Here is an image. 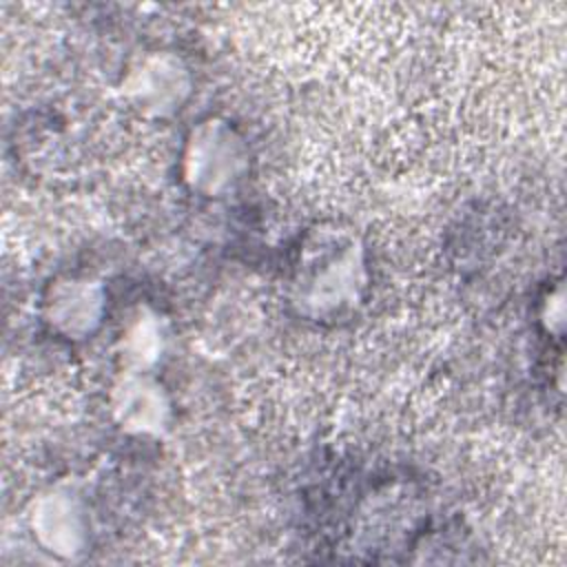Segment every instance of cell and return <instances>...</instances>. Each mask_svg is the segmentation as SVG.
Wrapping results in <instances>:
<instances>
[{
  "instance_id": "obj_1",
  "label": "cell",
  "mask_w": 567,
  "mask_h": 567,
  "mask_svg": "<svg viewBox=\"0 0 567 567\" xmlns=\"http://www.w3.org/2000/svg\"><path fill=\"white\" fill-rule=\"evenodd\" d=\"M363 239L346 224L321 221L303 233L288 275V299L308 321L352 315L368 290Z\"/></svg>"
},
{
  "instance_id": "obj_2",
  "label": "cell",
  "mask_w": 567,
  "mask_h": 567,
  "mask_svg": "<svg viewBox=\"0 0 567 567\" xmlns=\"http://www.w3.org/2000/svg\"><path fill=\"white\" fill-rule=\"evenodd\" d=\"M248 166V142L228 117L206 115L184 137L179 177L199 197L219 199L230 195L246 177Z\"/></svg>"
},
{
  "instance_id": "obj_3",
  "label": "cell",
  "mask_w": 567,
  "mask_h": 567,
  "mask_svg": "<svg viewBox=\"0 0 567 567\" xmlns=\"http://www.w3.org/2000/svg\"><path fill=\"white\" fill-rule=\"evenodd\" d=\"M120 93L148 120H166L184 109L193 93V75L182 55L171 49L137 53L124 69Z\"/></svg>"
},
{
  "instance_id": "obj_4",
  "label": "cell",
  "mask_w": 567,
  "mask_h": 567,
  "mask_svg": "<svg viewBox=\"0 0 567 567\" xmlns=\"http://www.w3.org/2000/svg\"><path fill=\"white\" fill-rule=\"evenodd\" d=\"M27 527L33 543L60 560H78L91 543L86 505L64 485L47 487L29 503Z\"/></svg>"
},
{
  "instance_id": "obj_5",
  "label": "cell",
  "mask_w": 567,
  "mask_h": 567,
  "mask_svg": "<svg viewBox=\"0 0 567 567\" xmlns=\"http://www.w3.org/2000/svg\"><path fill=\"white\" fill-rule=\"evenodd\" d=\"M42 323L62 339L82 341L93 337L106 315L104 284L91 275H55L40 295Z\"/></svg>"
},
{
  "instance_id": "obj_6",
  "label": "cell",
  "mask_w": 567,
  "mask_h": 567,
  "mask_svg": "<svg viewBox=\"0 0 567 567\" xmlns=\"http://www.w3.org/2000/svg\"><path fill=\"white\" fill-rule=\"evenodd\" d=\"M113 423L131 436H164L173 421L166 385L146 370H120L106 396Z\"/></svg>"
},
{
  "instance_id": "obj_7",
  "label": "cell",
  "mask_w": 567,
  "mask_h": 567,
  "mask_svg": "<svg viewBox=\"0 0 567 567\" xmlns=\"http://www.w3.org/2000/svg\"><path fill=\"white\" fill-rule=\"evenodd\" d=\"M166 321L151 306H137L124 321L115 343L122 370L153 372L166 352Z\"/></svg>"
},
{
  "instance_id": "obj_8",
  "label": "cell",
  "mask_w": 567,
  "mask_h": 567,
  "mask_svg": "<svg viewBox=\"0 0 567 567\" xmlns=\"http://www.w3.org/2000/svg\"><path fill=\"white\" fill-rule=\"evenodd\" d=\"M538 321L549 334H554V337L563 334V328H565V288H563L560 279L543 295L540 310H538Z\"/></svg>"
}]
</instances>
